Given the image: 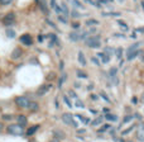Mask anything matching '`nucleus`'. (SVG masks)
I'll use <instances>...</instances> for the list:
<instances>
[{
  "instance_id": "obj_4",
  "label": "nucleus",
  "mask_w": 144,
  "mask_h": 142,
  "mask_svg": "<svg viewBox=\"0 0 144 142\" xmlns=\"http://www.w3.org/2000/svg\"><path fill=\"white\" fill-rule=\"evenodd\" d=\"M29 99L27 97H16L15 98V104L19 106V108H28L29 105Z\"/></svg>"
},
{
  "instance_id": "obj_28",
  "label": "nucleus",
  "mask_w": 144,
  "mask_h": 142,
  "mask_svg": "<svg viewBox=\"0 0 144 142\" xmlns=\"http://www.w3.org/2000/svg\"><path fill=\"white\" fill-rule=\"evenodd\" d=\"M104 17H119L120 13H102Z\"/></svg>"
},
{
  "instance_id": "obj_22",
  "label": "nucleus",
  "mask_w": 144,
  "mask_h": 142,
  "mask_svg": "<svg viewBox=\"0 0 144 142\" xmlns=\"http://www.w3.org/2000/svg\"><path fill=\"white\" fill-rule=\"evenodd\" d=\"M72 4H73V7H75V8H79V9H84L82 4L80 3L79 0H72Z\"/></svg>"
},
{
  "instance_id": "obj_52",
  "label": "nucleus",
  "mask_w": 144,
  "mask_h": 142,
  "mask_svg": "<svg viewBox=\"0 0 144 142\" xmlns=\"http://www.w3.org/2000/svg\"><path fill=\"white\" fill-rule=\"evenodd\" d=\"M85 1H87V3H88V0H85Z\"/></svg>"
},
{
  "instance_id": "obj_9",
  "label": "nucleus",
  "mask_w": 144,
  "mask_h": 142,
  "mask_svg": "<svg viewBox=\"0 0 144 142\" xmlns=\"http://www.w3.org/2000/svg\"><path fill=\"white\" fill-rule=\"evenodd\" d=\"M16 121H18V124H20V126H23V127L28 123L27 117H25V115H23V114H20V115H18V117H16Z\"/></svg>"
},
{
  "instance_id": "obj_32",
  "label": "nucleus",
  "mask_w": 144,
  "mask_h": 142,
  "mask_svg": "<svg viewBox=\"0 0 144 142\" xmlns=\"http://www.w3.org/2000/svg\"><path fill=\"white\" fill-rule=\"evenodd\" d=\"M133 118H134L133 115H126V117L124 118V121H123V124H125V123H128V122H129V121H131Z\"/></svg>"
},
{
  "instance_id": "obj_16",
  "label": "nucleus",
  "mask_w": 144,
  "mask_h": 142,
  "mask_svg": "<svg viewBox=\"0 0 144 142\" xmlns=\"http://www.w3.org/2000/svg\"><path fill=\"white\" fill-rule=\"evenodd\" d=\"M28 109L30 112H36V110H38V103H36V102H30L29 105H28Z\"/></svg>"
},
{
  "instance_id": "obj_35",
  "label": "nucleus",
  "mask_w": 144,
  "mask_h": 142,
  "mask_svg": "<svg viewBox=\"0 0 144 142\" xmlns=\"http://www.w3.org/2000/svg\"><path fill=\"white\" fill-rule=\"evenodd\" d=\"M133 128H134V124H131V127H130V128H128V129H125V131H123V133H121V135H123V136L128 135V133H129V132H130V131H131V129H133Z\"/></svg>"
},
{
  "instance_id": "obj_13",
  "label": "nucleus",
  "mask_w": 144,
  "mask_h": 142,
  "mask_svg": "<svg viewBox=\"0 0 144 142\" xmlns=\"http://www.w3.org/2000/svg\"><path fill=\"white\" fill-rule=\"evenodd\" d=\"M97 56L102 58V62H104V64H108L109 61H110V55H105V53H102V52H99Z\"/></svg>"
},
{
  "instance_id": "obj_12",
  "label": "nucleus",
  "mask_w": 144,
  "mask_h": 142,
  "mask_svg": "<svg viewBox=\"0 0 144 142\" xmlns=\"http://www.w3.org/2000/svg\"><path fill=\"white\" fill-rule=\"evenodd\" d=\"M38 128H39L38 124H37V126H33V127H30V128H28V129H27V136H33L37 131H38Z\"/></svg>"
},
{
  "instance_id": "obj_44",
  "label": "nucleus",
  "mask_w": 144,
  "mask_h": 142,
  "mask_svg": "<svg viewBox=\"0 0 144 142\" xmlns=\"http://www.w3.org/2000/svg\"><path fill=\"white\" fill-rule=\"evenodd\" d=\"M72 27H73V28H76V29H77V28H79V27H80V24H79V23H73V24H72Z\"/></svg>"
},
{
  "instance_id": "obj_43",
  "label": "nucleus",
  "mask_w": 144,
  "mask_h": 142,
  "mask_svg": "<svg viewBox=\"0 0 144 142\" xmlns=\"http://www.w3.org/2000/svg\"><path fill=\"white\" fill-rule=\"evenodd\" d=\"M51 7L52 8L56 7V0H51Z\"/></svg>"
},
{
  "instance_id": "obj_51",
  "label": "nucleus",
  "mask_w": 144,
  "mask_h": 142,
  "mask_svg": "<svg viewBox=\"0 0 144 142\" xmlns=\"http://www.w3.org/2000/svg\"><path fill=\"white\" fill-rule=\"evenodd\" d=\"M126 142H134V141H126Z\"/></svg>"
},
{
  "instance_id": "obj_29",
  "label": "nucleus",
  "mask_w": 144,
  "mask_h": 142,
  "mask_svg": "<svg viewBox=\"0 0 144 142\" xmlns=\"http://www.w3.org/2000/svg\"><path fill=\"white\" fill-rule=\"evenodd\" d=\"M88 3H91L92 5H95V7H101L100 5V0H88Z\"/></svg>"
},
{
  "instance_id": "obj_20",
  "label": "nucleus",
  "mask_w": 144,
  "mask_h": 142,
  "mask_svg": "<svg viewBox=\"0 0 144 142\" xmlns=\"http://www.w3.org/2000/svg\"><path fill=\"white\" fill-rule=\"evenodd\" d=\"M61 14H63V15H68V9H67V5H66L65 3L62 4V9H61Z\"/></svg>"
},
{
  "instance_id": "obj_36",
  "label": "nucleus",
  "mask_w": 144,
  "mask_h": 142,
  "mask_svg": "<svg viewBox=\"0 0 144 142\" xmlns=\"http://www.w3.org/2000/svg\"><path fill=\"white\" fill-rule=\"evenodd\" d=\"M12 1H13V0H0V4H1V5H9Z\"/></svg>"
},
{
  "instance_id": "obj_30",
  "label": "nucleus",
  "mask_w": 144,
  "mask_h": 142,
  "mask_svg": "<svg viewBox=\"0 0 144 142\" xmlns=\"http://www.w3.org/2000/svg\"><path fill=\"white\" fill-rule=\"evenodd\" d=\"M77 76H79V78H87V74L86 72H84V71L79 70L77 71Z\"/></svg>"
},
{
  "instance_id": "obj_39",
  "label": "nucleus",
  "mask_w": 144,
  "mask_h": 142,
  "mask_svg": "<svg viewBox=\"0 0 144 142\" xmlns=\"http://www.w3.org/2000/svg\"><path fill=\"white\" fill-rule=\"evenodd\" d=\"M109 128H110V126L106 124V126H104L102 128H100V129H99V132H104V131H106V129H109Z\"/></svg>"
},
{
  "instance_id": "obj_48",
  "label": "nucleus",
  "mask_w": 144,
  "mask_h": 142,
  "mask_svg": "<svg viewBox=\"0 0 144 142\" xmlns=\"http://www.w3.org/2000/svg\"><path fill=\"white\" fill-rule=\"evenodd\" d=\"M86 132V129H79V133H85Z\"/></svg>"
},
{
  "instance_id": "obj_18",
  "label": "nucleus",
  "mask_w": 144,
  "mask_h": 142,
  "mask_svg": "<svg viewBox=\"0 0 144 142\" xmlns=\"http://www.w3.org/2000/svg\"><path fill=\"white\" fill-rule=\"evenodd\" d=\"M76 117H77V118H79V119L84 124H87V123H90V119H88L87 117H84V115H81V114H76Z\"/></svg>"
},
{
  "instance_id": "obj_24",
  "label": "nucleus",
  "mask_w": 144,
  "mask_h": 142,
  "mask_svg": "<svg viewBox=\"0 0 144 142\" xmlns=\"http://www.w3.org/2000/svg\"><path fill=\"white\" fill-rule=\"evenodd\" d=\"M118 24L120 26V28H121L123 31H128V29H129V28H128V26H126L124 22H121V21H118Z\"/></svg>"
},
{
  "instance_id": "obj_10",
  "label": "nucleus",
  "mask_w": 144,
  "mask_h": 142,
  "mask_svg": "<svg viewBox=\"0 0 144 142\" xmlns=\"http://www.w3.org/2000/svg\"><path fill=\"white\" fill-rule=\"evenodd\" d=\"M23 55V51L22 48H19V47H16L14 51H13V53H12V58L13 60H16V58H19V57Z\"/></svg>"
},
{
  "instance_id": "obj_40",
  "label": "nucleus",
  "mask_w": 144,
  "mask_h": 142,
  "mask_svg": "<svg viewBox=\"0 0 144 142\" xmlns=\"http://www.w3.org/2000/svg\"><path fill=\"white\" fill-rule=\"evenodd\" d=\"M68 94H70V97H72V98H75V99L77 98V95L75 94V92H73V90H70V92H68Z\"/></svg>"
},
{
  "instance_id": "obj_41",
  "label": "nucleus",
  "mask_w": 144,
  "mask_h": 142,
  "mask_svg": "<svg viewBox=\"0 0 144 142\" xmlns=\"http://www.w3.org/2000/svg\"><path fill=\"white\" fill-rule=\"evenodd\" d=\"M135 33H144V28H137L135 29Z\"/></svg>"
},
{
  "instance_id": "obj_50",
  "label": "nucleus",
  "mask_w": 144,
  "mask_h": 142,
  "mask_svg": "<svg viewBox=\"0 0 144 142\" xmlns=\"http://www.w3.org/2000/svg\"><path fill=\"white\" fill-rule=\"evenodd\" d=\"M142 5H143V8H144V1H143V3H142Z\"/></svg>"
},
{
  "instance_id": "obj_37",
  "label": "nucleus",
  "mask_w": 144,
  "mask_h": 142,
  "mask_svg": "<svg viewBox=\"0 0 144 142\" xmlns=\"http://www.w3.org/2000/svg\"><path fill=\"white\" fill-rule=\"evenodd\" d=\"M72 17H73V18H80V17H81V14H80L77 10H73V12H72Z\"/></svg>"
},
{
  "instance_id": "obj_27",
  "label": "nucleus",
  "mask_w": 144,
  "mask_h": 142,
  "mask_svg": "<svg viewBox=\"0 0 144 142\" xmlns=\"http://www.w3.org/2000/svg\"><path fill=\"white\" fill-rule=\"evenodd\" d=\"M53 133H54V135H57L58 138H65V137H66V136L63 135V132H62V131H54Z\"/></svg>"
},
{
  "instance_id": "obj_25",
  "label": "nucleus",
  "mask_w": 144,
  "mask_h": 142,
  "mask_svg": "<svg viewBox=\"0 0 144 142\" xmlns=\"http://www.w3.org/2000/svg\"><path fill=\"white\" fill-rule=\"evenodd\" d=\"M7 36L9 38H14L15 37V32L13 29H7Z\"/></svg>"
},
{
  "instance_id": "obj_17",
  "label": "nucleus",
  "mask_w": 144,
  "mask_h": 142,
  "mask_svg": "<svg viewBox=\"0 0 144 142\" xmlns=\"http://www.w3.org/2000/svg\"><path fill=\"white\" fill-rule=\"evenodd\" d=\"M70 38H71V41L76 42V41L81 39V36H80V33H77V32H72L71 34H70Z\"/></svg>"
},
{
  "instance_id": "obj_46",
  "label": "nucleus",
  "mask_w": 144,
  "mask_h": 142,
  "mask_svg": "<svg viewBox=\"0 0 144 142\" xmlns=\"http://www.w3.org/2000/svg\"><path fill=\"white\" fill-rule=\"evenodd\" d=\"M3 129H4V124H3V123H1V122H0V132H1V131H3Z\"/></svg>"
},
{
  "instance_id": "obj_7",
  "label": "nucleus",
  "mask_w": 144,
  "mask_h": 142,
  "mask_svg": "<svg viewBox=\"0 0 144 142\" xmlns=\"http://www.w3.org/2000/svg\"><path fill=\"white\" fill-rule=\"evenodd\" d=\"M20 42L23 44H25V46H30L33 43V38L30 37V34H23L20 37Z\"/></svg>"
},
{
  "instance_id": "obj_11",
  "label": "nucleus",
  "mask_w": 144,
  "mask_h": 142,
  "mask_svg": "<svg viewBox=\"0 0 144 142\" xmlns=\"http://www.w3.org/2000/svg\"><path fill=\"white\" fill-rule=\"evenodd\" d=\"M104 118H105L106 121H113V122H116V121H118V115H116V114H110V113H108V114H105V115H104Z\"/></svg>"
},
{
  "instance_id": "obj_6",
  "label": "nucleus",
  "mask_w": 144,
  "mask_h": 142,
  "mask_svg": "<svg viewBox=\"0 0 144 142\" xmlns=\"http://www.w3.org/2000/svg\"><path fill=\"white\" fill-rule=\"evenodd\" d=\"M14 22H15V14L13 12L8 13V14L3 18V24H4V26H12V24H14Z\"/></svg>"
},
{
  "instance_id": "obj_45",
  "label": "nucleus",
  "mask_w": 144,
  "mask_h": 142,
  "mask_svg": "<svg viewBox=\"0 0 144 142\" xmlns=\"http://www.w3.org/2000/svg\"><path fill=\"white\" fill-rule=\"evenodd\" d=\"M3 118H4V119H10V118H12V115H4Z\"/></svg>"
},
{
  "instance_id": "obj_21",
  "label": "nucleus",
  "mask_w": 144,
  "mask_h": 142,
  "mask_svg": "<svg viewBox=\"0 0 144 142\" xmlns=\"http://www.w3.org/2000/svg\"><path fill=\"white\" fill-rule=\"evenodd\" d=\"M97 24H99V22L96 19H88V21H86V26H97Z\"/></svg>"
},
{
  "instance_id": "obj_42",
  "label": "nucleus",
  "mask_w": 144,
  "mask_h": 142,
  "mask_svg": "<svg viewBox=\"0 0 144 142\" xmlns=\"http://www.w3.org/2000/svg\"><path fill=\"white\" fill-rule=\"evenodd\" d=\"M101 97H102V98H104V99L106 100V102H109V103H110V100L108 99V97H106V95H105V94H104V93H101Z\"/></svg>"
},
{
  "instance_id": "obj_34",
  "label": "nucleus",
  "mask_w": 144,
  "mask_h": 142,
  "mask_svg": "<svg viewBox=\"0 0 144 142\" xmlns=\"http://www.w3.org/2000/svg\"><path fill=\"white\" fill-rule=\"evenodd\" d=\"M121 53H123V48L119 47V48L116 50V57H118V58H121Z\"/></svg>"
},
{
  "instance_id": "obj_33",
  "label": "nucleus",
  "mask_w": 144,
  "mask_h": 142,
  "mask_svg": "<svg viewBox=\"0 0 144 142\" xmlns=\"http://www.w3.org/2000/svg\"><path fill=\"white\" fill-rule=\"evenodd\" d=\"M75 104H76V106H79V108H85V105H84V103H82L81 100H79V99H77V98H76V103H75Z\"/></svg>"
},
{
  "instance_id": "obj_2",
  "label": "nucleus",
  "mask_w": 144,
  "mask_h": 142,
  "mask_svg": "<svg viewBox=\"0 0 144 142\" xmlns=\"http://www.w3.org/2000/svg\"><path fill=\"white\" fill-rule=\"evenodd\" d=\"M85 43L90 48H99L101 46L100 42V36H92V37H87L85 38Z\"/></svg>"
},
{
  "instance_id": "obj_49",
  "label": "nucleus",
  "mask_w": 144,
  "mask_h": 142,
  "mask_svg": "<svg viewBox=\"0 0 144 142\" xmlns=\"http://www.w3.org/2000/svg\"><path fill=\"white\" fill-rule=\"evenodd\" d=\"M142 102H143V103H144V93H143V94H142Z\"/></svg>"
},
{
  "instance_id": "obj_3",
  "label": "nucleus",
  "mask_w": 144,
  "mask_h": 142,
  "mask_svg": "<svg viewBox=\"0 0 144 142\" xmlns=\"http://www.w3.org/2000/svg\"><path fill=\"white\" fill-rule=\"evenodd\" d=\"M62 121H63V123L68 124V126H71V127H76V128H77V126H79V123H77V122L73 121V117H72L71 113L62 114Z\"/></svg>"
},
{
  "instance_id": "obj_38",
  "label": "nucleus",
  "mask_w": 144,
  "mask_h": 142,
  "mask_svg": "<svg viewBox=\"0 0 144 142\" xmlns=\"http://www.w3.org/2000/svg\"><path fill=\"white\" fill-rule=\"evenodd\" d=\"M91 61H92V62H94L95 65H97V66L100 65V61H99V60H97L96 57H92V58H91Z\"/></svg>"
},
{
  "instance_id": "obj_26",
  "label": "nucleus",
  "mask_w": 144,
  "mask_h": 142,
  "mask_svg": "<svg viewBox=\"0 0 144 142\" xmlns=\"http://www.w3.org/2000/svg\"><path fill=\"white\" fill-rule=\"evenodd\" d=\"M140 46V43H135V44H133V46H130L129 48H128V52H130V51H135L138 50V47Z\"/></svg>"
},
{
  "instance_id": "obj_15",
  "label": "nucleus",
  "mask_w": 144,
  "mask_h": 142,
  "mask_svg": "<svg viewBox=\"0 0 144 142\" xmlns=\"http://www.w3.org/2000/svg\"><path fill=\"white\" fill-rule=\"evenodd\" d=\"M79 62L81 64V66H86V58H85V55L81 51L79 52Z\"/></svg>"
},
{
  "instance_id": "obj_47",
  "label": "nucleus",
  "mask_w": 144,
  "mask_h": 142,
  "mask_svg": "<svg viewBox=\"0 0 144 142\" xmlns=\"http://www.w3.org/2000/svg\"><path fill=\"white\" fill-rule=\"evenodd\" d=\"M49 142H59V140H58V138H53V140H51Z\"/></svg>"
},
{
  "instance_id": "obj_53",
  "label": "nucleus",
  "mask_w": 144,
  "mask_h": 142,
  "mask_svg": "<svg viewBox=\"0 0 144 142\" xmlns=\"http://www.w3.org/2000/svg\"><path fill=\"white\" fill-rule=\"evenodd\" d=\"M120 1H124V0H120Z\"/></svg>"
},
{
  "instance_id": "obj_23",
  "label": "nucleus",
  "mask_w": 144,
  "mask_h": 142,
  "mask_svg": "<svg viewBox=\"0 0 144 142\" xmlns=\"http://www.w3.org/2000/svg\"><path fill=\"white\" fill-rule=\"evenodd\" d=\"M66 79H67V75H66V74H63V75H62V78L59 79V81H58V88H62V85H63V81H65Z\"/></svg>"
},
{
  "instance_id": "obj_8",
  "label": "nucleus",
  "mask_w": 144,
  "mask_h": 142,
  "mask_svg": "<svg viewBox=\"0 0 144 142\" xmlns=\"http://www.w3.org/2000/svg\"><path fill=\"white\" fill-rule=\"evenodd\" d=\"M51 86H52L51 84H44V85H42L39 89H38V90H37V95H39V97L44 95V94H46V93L51 89Z\"/></svg>"
},
{
  "instance_id": "obj_5",
  "label": "nucleus",
  "mask_w": 144,
  "mask_h": 142,
  "mask_svg": "<svg viewBox=\"0 0 144 142\" xmlns=\"http://www.w3.org/2000/svg\"><path fill=\"white\" fill-rule=\"evenodd\" d=\"M135 136H137L138 141L144 142V122H140L138 124L137 131H135Z\"/></svg>"
},
{
  "instance_id": "obj_19",
  "label": "nucleus",
  "mask_w": 144,
  "mask_h": 142,
  "mask_svg": "<svg viewBox=\"0 0 144 142\" xmlns=\"http://www.w3.org/2000/svg\"><path fill=\"white\" fill-rule=\"evenodd\" d=\"M102 121H104V117H102V115H100V117H97V118H96V119L92 122V126H100L101 123H102Z\"/></svg>"
},
{
  "instance_id": "obj_54",
  "label": "nucleus",
  "mask_w": 144,
  "mask_h": 142,
  "mask_svg": "<svg viewBox=\"0 0 144 142\" xmlns=\"http://www.w3.org/2000/svg\"><path fill=\"white\" fill-rule=\"evenodd\" d=\"M37 1H38V0H37Z\"/></svg>"
},
{
  "instance_id": "obj_31",
  "label": "nucleus",
  "mask_w": 144,
  "mask_h": 142,
  "mask_svg": "<svg viewBox=\"0 0 144 142\" xmlns=\"http://www.w3.org/2000/svg\"><path fill=\"white\" fill-rule=\"evenodd\" d=\"M63 100H65V103L66 104H67V106H68V108H72V104H71V102H70V99H68V97H63Z\"/></svg>"
},
{
  "instance_id": "obj_14",
  "label": "nucleus",
  "mask_w": 144,
  "mask_h": 142,
  "mask_svg": "<svg viewBox=\"0 0 144 142\" xmlns=\"http://www.w3.org/2000/svg\"><path fill=\"white\" fill-rule=\"evenodd\" d=\"M138 55H139V51L135 50V51H130V52H128V56H126V60H133L134 57H137Z\"/></svg>"
},
{
  "instance_id": "obj_1",
  "label": "nucleus",
  "mask_w": 144,
  "mask_h": 142,
  "mask_svg": "<svg viewBox=\"0 0 144 142\" xmlns=\"http://www.w3.org/2000/svg\"><path fill=\"white\" fill-rule=\"evenodd\" d=\"M7 132L12 136H22L24 133V127L20 124H9L7 128Z\"/></svg>"
}]
</instances>
